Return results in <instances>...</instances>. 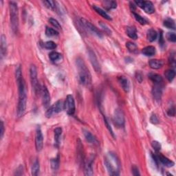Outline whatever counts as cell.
<instances>
[{
    "instance_id": "cell-41",
    "label": "cell",
    "mask_w": 176,
    "mask_h": 176,
    "mask_svg": "<svg viewBox=\"0 0 176 176\" xmlns=\"http://www.w3.org/2000/svg\"><path fill=\"white\" fill-rule=\"evenodd\" d=\"M99 25L102 28V29L104 30L105 32H106L107 34H108V35H111V31L110 30V29H109V28H108V26L105 24V23H103L102 21H100Z\"/></svg>"
},
{
    "instance_id": "cell-1",
    "label": "cell",
    "mask_w": 176,
    "mask_h": 176,
    "mask_svg": "<svg viewBox=\"0 0 176 176\" xmlns=\"http://www.w3.org/2000/svg\"><path fill=\"white\" fill-rule=\"evenodd\" d=\"M16 79L17 83L19 90L17 116L18 117H21V116L23 115L26 110V103H27V94H26L25 81L22 77L21 69L20 66H19L16 70Z\"/></svg>"
},
{
    "instance_id": "cell-35",
    "label": "cell",
    "mask_w": 176,
    "mask_h": 176,
    "mask_svg": "<svg viewBox=\"0 0 176 176\" xmlns=\"http://www.w3.org/2000/svg\"><path fill=\"white\" fill-rule=\"evenodd\" d=\"M133 15H134V18L135 19V20H136L141 25H145L147 23V21L145 20L144 18L140 16L138 14L134 13V12H133Z\"/></svg>"
},
{
    "instance_id": "cell-4",
    "label": "cell",
    "mask_w": 176,
    "mask_h": 176,
    "mask_svg": "<svg viewBox=\"0 0 176 176\" xmlns=\"http://www.w3.org/2000/svg\"><path fill=\"white\" fill-rule=\"evenodd\" d=\"M10 16L12 30L16 33L19 28V13L17 4L15 2H10Z\"/></svg>"
},
{
    "instance_id": "cell-15",
    "label": "cell",
    "mask_w": 176,
    "mask_h": 176,
    "mask_svg": "<svg viewBox=\"0 0 176 176\" xmlns=\"http://www.w3.org/2000/svg\"><path fill=\"white\" fill-rule=\"evenodd\" d=\"M152 94L154 99L157 101H160L162 94V83H153V87L152 89Z\"/></svg>"
},
{
    "instance_id": "cell-26",
    "label": "cell",
    "mask_w": 176,
    "mask_h": 176,
    "mask_svg": "<svg viewBox=\"0 0 176 176\" xmlns=\"http://www.w3.org/2000/svg\"><path fill=\"white\" fill-rule=\"evenodd\" d=\"M147 39L149 40V41L153 42L156 41L157 37H158V33L154 29H149L147 32Z\"/></svg>"
},
{
    "instance_id": "cell-45",
    "label": "cell",
    "mask_w": 176,
    "mask_h": 176,
    "mask_svg": "<svg viewBox=\"0 0 176 176\" xmlns=\"http://www.w3.org/2000/svg\"><path fill=\"white\" fill-rule=\"evenodd\" d=\"M132 173L133 175H135V176H137V175H140V173L139 172V170H138V168L136 166L134 165L132 166Z\"/></svg>"
},
{
    "instance_id": "cell-33",
    "label": "cell",
    "mask_w": 176,
    "mask_h": 176,
    "mask_svg": "<svg viewBox=\"0 0 176 176\" xmlns=\"http://www.w3.org/2000/svg\"><path fill=\"white\" fill-rule=\"evenodd\" d=\"M50 164H51V167L53 170H56L58 169L59 166V156H57L56 158L52 159L50 160Z\"/></svg>"
},
{
    "instance_id": "cell-39",
    "label": "cell",
    "mask_w": 176,
    "mask_h": 176,
    "mask_svg": "<svg viewBox=\"0 0 176 176\" xmlns=\"http://www.w3.org/2000/svg\"><path fill=\"white\" fill-rule=\"evenodd\" d=\"M50 23H51V24L54 26V28H57V29H61V26L60 25V23L58 21L55 19H53V18H50L49 20Z\"/></svg>"
},
{
    "instance_id": "cell-18",
    "label": "cell",
    "mask_w": 176,
    "mask_h": 176,
    "mask_svg": "<svg viewBox=\"0 0 176 176\" xmlns=\"http://www.w3.org/2000/svg\"><path fill=\"white\" fill-rule=\"evenodd\" d=\"M83 135H84L85 140H86L88 142H90V143L91 144H99L98 140H96L94 135H93V134H92V133H90L89 131L83 129Z\"/></svg>"
},
{
    "instance_id": "cell-12",
    "label": "cell",
    "mask_w": 176,
    "mask_h": 176,
    "mask_svg": "<svg viewBox=\"0 0 176 176\" xmlns=\"http://www.w3.org/2000/svg\"><path fill=\"white\" fill-rule=\"evenodd\" d=\"M44 146V136L40 127H38L36 131L35 135V147H36L37 151L39 152L42 150Z\"/></svg>"
},
{
    "instance_id": "cell-47",
    "label": "cell",
    "mask_w": 176,
    "mask_h": 176,
    "mask_svg": "<svg viewBox=\"0 0 176 176\" xmlns=\"http://www.w3.org/2000/svg\"><path fill=\"white\" fill-rule=\"evenodd\" d=\"M4 133V123H3V121H1V138H3Z\"/></svg>"
},
{
    "instance_id": "cell-42",
    "label": "cell",
    "mask_w": 176,
    "mask_h": 176,
    "mask_svg": "<svg viewBox=\"0 0 176 176\" xmlns=\"http://www.w3.org/2000/svg\"><path fill=\"white\" fill-rule=\"evenodd\" d=\"M151 145L156 151H159L161 149V144H160V142L157 141H153L151 143Z\"/></svg>"
},
{
    "instance_id": "cell-20",
    "label": "cell",
    "mask_w": 176,
    "mask_h": 176,
    "mask_svg": "<svg viewBox=\"0 0 176 176\" xmlns=\"http://www.w3.org/2000/svg\"><path fill=\"white\" fill-rule=\"evenodd\" d=\"M149 64L151 68L154 69V70H158L163 66L164 61L160 59H151Z\"/></svg>"
},
{
    "instance_id": "cell-3",
    "label": "cell",
    "mask_w": 176,
    "mask_h": 176,
    "mask_svg": "<svg viewBox=\"0 0 176 176\" xmlns=\"http://www.w3.org/2000/svg\"><path fill=\"white\" fill-rule=\"evenodd\" d=\"M105 165L110 175H119L120 162L115 154L109 153L105 158Z\"/></svg>"
},
{
    "instance_id": "cell-13",
    "label": "cell",
    "mask_w": 176,
    "mask_h": 176,
    "mask_svg": "<svg viewBox=\"0 0 176 176\" xmlns=\"http://www.w3.org/2000/svg\"><path fill=\"white\" fill-rule=\"evenodd\" d=\"M41 93L43 105H44V108H48L50 107V95L48 90L45 85L41 87Z\"/></svg>"
},
{
    "instance_id": "cell-23",
    "label": "cell",
    "mask_w": 176,
    "mask_h": 176,
    "mask_svg": "<svg viewBox=\"0 0 176 176\" xmlns=\"http://www.w3.org/2000/svg\"><path fill=\"white\" fill-rule=\"evenodd\" d=\"M127 34L131 39H138V35H137V30L135 29V27L131 26V27L127 28Z\"/></svg>"
},
{
    "instance_id": "cell-24",
    "label": "cell",
    "mask_w": 176,
    "mask_h": 176,
    "mask_svg": "<svg viewBox=\"0 0 176 176\" xmlns=\"http://www.w3.org/2000/svg\"><path fill=\"white\" fill-rule=\"evenodd\" d=\"M163 25L165 26L166 28H168V29H175V21L170 17H167L164 20Z\"/></svg>"
},
{
    "instance_id": "cell-8",
    "label": "cell",
    "mask_w": 176,
    "mask_h": 176,
    "mask_svg": "<svg viewBox=\"0 0 176 176\" xmlns=\"http://www.w3.org/2000/svg\"><path fill=\"white\" fill-rule=\"evenodd\" d=\"M63 109H64V103L61 101H56L53 105L47 109L46 112V116L47 118H50L53 114L61 112Z\"/></svg>"
},
{
    "instance_id": "cell-11",
    "label": "cell",
    "mask_w": 176,
    "mask_h": 176,
    "mask_svg": "<svg viewBox=\"0 0 176 176\" xmlns=\"http://www.w3.org/2000/svg\"><path fill=\"white\" fill-rule=\"evenodd\" d=\"M152 156H153V160H155L156 162H160L161 164H162L164 166H166V167H172V166H174L175 163L173 162L172 160H169V159L166 158V157L162 155V154H152Z\"/></svg>"
},
{
    "instance_id": "cell-17",
    "label": "cell",
    "mask_w": 176,
    "mask_h": 176,
    "mask_svg": "<svg viewBox=\"0 0 176 176\" xmlns=\"http://www.w3.org/2000/svg\"><path fill=\"white\" fill-rule=\"evenodd\" d=\"M93 157H90L88 158V160L85 165V175H92L93 173Z\"/></svg>"
},
{
    "instance_id": "cell-5",
    "label": "cell",
    "mask_w": 176,
    "mask_h": 176,
    "mask_svg": "<svg viewBox=\"0 0 176 176\" xmlns=\"http://www.w3.org/2000/svg\"><path fill=\"white\" fill-rule=\"evenodd\" d=\"M30 81H31L32 90H34L35 94H37L38 92H41V88L40 87L39 83H38L37 68L35 65H31V66H30Z\"/></svg>"
},
{
    "instance_id": "cell-21",
    "label": "cell",
    "mask_w": 176,
    "mask_h": 176,
    "mask_svg": "<svg viewBox=\"0 0 176 176\" xmlns=\"http://www.w3.org/2000/svg\"><path fill=\"white\" fill-rule=\"evenodd\" d=\"M142 53L146 56H152L156 54V48L151 46H147L142 50Z\"/></svg>"
},
{
    "instance_id": "cell-10",
    "label": "cell",
    "mask_w": 176,
    "mask_h": 176,
    "mask_svg": "<svg viewBox=\"0 0 176 176\" xmlns=\"http://www.w3.org/2000/svg\"><path fill=\"white\" fill-rule=\"evenodd\" d=\"M138 6L143 9L145 13L148 14H152L155 12V8L151 2L149 1H136L135 2Z\"/></svg>"
},
{
    "instance_id": "cell-38",
    "label": "cell",
    "mask_w": 176,
    "mask_h": 176,
    "mask_svg": "<svg viewBox=\"0 0 176 176\" xmlns=\"http://www.w3.org/2000/svg\"><path fill=\"white\" fill-rule=\"evenodd\" d=\"M103 118H104L105 124L107 128H108V129L109 130V133H110V134H111V135H112V136H113L114 138H115V135H114V132H113V130H112V129H111L110 124H109V121H108V118H107L105 117V116L103 114Z\"/></svg>"
},
{
    "instance_id": "cell-27",
    "label": "cell",
    "mask_w": 176,
    "mask_h": 176,
    "mask_svg": "<svg viewBox=\"0 0 176 176\" xmlns=\"http://www.w3.org/2000/svg\"><path fill=\"white\" fill-rule=\"evenodd\" d=\"M49 58L52 62H56L62 59V54L57 52H52L49 54Z\"/></svg>"
},
{
    "instance_id": "cell-14",
    "label": "cell",
    "mask_w": 176,
    "mask_h": 176,
    "mask_svg": "<svg viewBox=\"0 0 176 176\" xmlns=\"http://www.w3.org/2000/svg\"><path fill=\"white\" fill-rule=\"evenodd\" d=\"M88 54H89V58L91 62L92 66H93L94 69L96 72H101V66H100V63L99 62L97 57L95 54L94 52L91 49L88 50Z\"/></svg>"
},
{
    "instance_id": "cell-7",
    "label": "cell",
    "mask_w": 176,
    "mask_h": 176,
    "mask_svg": "<svg viewBox=\"0 0 176 176\" xmlns=\"http://www.w3.org/2000/svg\"><path fill=\"white\" fill-rule=\"evenodd\" d=\"M113 121L117 127H123L125 125V116L123 111L120 109H116L114 112Z\"/></svg>"
},
{
    "instance_id": "cell-34",
    "label": "cell",
    "mask_w": 176,
    "mask_h": 176,
    "mask_svg": "<svg viewBox=\"0 0 176 176\" xmlns=\"http://www.w3.org/2000/svg\"><path fill=\"white\" fill-rule=\"evenodd\" d=\"M46 35L47 37H55L59 35V32L53 28L46 27Z\"/></svg>"
},
{
    "instance_id": "cell-22",
    "label": "cell",
    "mask_w": 176,
    "mask_h": 176,
    "mask_svg": "<svg viewBox=\"0 0 176 176\" xmlns=\"http://www.w3.org/2000/svg\"><path fill=\"white\" fill-rule=\"evenodd\" d=\"M93 8L94 9L95 11H96L97 13L99 14V15L102 17H103L105 19H106V20H109V21L111 20V17L109 16L108 15V14L104 10H103V9L100 8V7L96 6V5H94L93 6Z\"/></svg>"
},
{
    "instance_id": "cell-40",
    "label": "cell",
    "mask_w": 176,
    "mask_h": 176,
    "mask_svg": "<svg viewBox=\"0 0 176 176\" xmlns=\"http://www.w3.org/2000/svg\"><path fill=\"white\" fill-rule=\"evenodd\" d=\"M166 39L168 41L175 43L176 41V35L174 32H168L166 35Z\"/></svg>"
},
{
    "instance_id": "cell-19",
    "label": "cell",
    "mask_w": 176,
    "mask_h": 176,
    "mask_svg": "<svg viewBox=\"0 0 176 176\" xmlns=\"http://www.w3.org/2000/svg\"><path fill=\"white\" fill-rule=\"evenodd\" d=\"M0 52H1V58L3 59L4 56H6L7 51L6 45V38L4 35H2L1 36V44H0Z\"/></svg>"
},
{
    "instance_id": "cell-25",
    "label": "cell",
    "mask_w": 176,
    "mask_h": 176,
    "mask_svg": "<svg viewBox=\"0 0 176 176\" xmlns=\"http://www.w3.org/2000/svg\"><path fill=\"white\" fill-rule=\"evenodd\" d=\"M149 78L153 83H162L163 78L160 75L156 73H151L149 74Z\"/></svg>"
},
{
    "instance_id": "cell-2",
    "label": "cell",
    "mask_w": 176,
    "mask_h": 176,
    "mask_svg": "<svg viewBox=\"0 0 176 176\" xmlns=\"http://www.w3.org/2000/svg\"><path fill=\"white\" fill-rule=\"evenodd\" d=\"M78 70V80L83 85H89L92 83V77L90 70H88L86 65L83 59L78 57L76 61Z\"/></svg>"
},
{
    "instance_id": "cell-48",
    "label": "cell",
    "mask_w": 176,
    "mask_h": 176,
    "mask_svg": "<svg viewBox=\"0 0 176 176\" xmlns=\"http://www.w3.org/2000/svg\"><path fill=\"white\" fill-rule=\"evenodd\" d=\"M136 78H137V80H139V78H141V80H142V75L140 74H137V76H136Z\"/></svg>"
},
{
    "instance_id": "cell-30",
    "label": "cell",
    "mask_w": 176,
    "mask_h": 176,
    "mask_svg": "<svg viewBox=\"0 0 176 176\" xmlns=\"http://www.w3.org/2000/svg\"><path fill=\"white\" fill-rule=\"evenodd\" d=\"M165 76L166 79H167L168 81L171 82L173 79H174V78L175 77V70H173V69L167 70L165 72Z\"/></svg>"
},
{
    "instance_id": "cell-9",
    "label": "cell",
    "mask_w": 176,
    "mask_h": 176,
    "mask_svg": "<svg viewBox=\"0 0 176 176\" xmlns=\"http://www.w3.org/2000/svg\"><path fill=\"white\" fill-rule=\"evenodd\" d=\"M64 109L67 111L69 115H73L75 112V102L74 97L72 95L69 94L66 97L65 101L64 103Z\"/></svg>"
},
{
    "instance_id": "cell-6",
    "label": "cell",
    "mask_w": 176,
    "mask_h": 176,
    "mask_svg": "<svg viewBox=\"0 0 176 176\" xmlns=\"http://www.w3.org/2000/svg\"><path fill=\"white\" fill-rule=\"evenodd\" d=\"M80 22H81V24L83 26L85 29L87 30L90 33H92V35H96L99 38L103 37V35H102V33L99 31V30L97 29L96 26H94L92 23H90L89 21H87L85 19H80Z\"/></svg>"
},
{
    "instance_id": "cell-44",
    "label": "cell",
    "mask_w": 176,
    "mask_h": 176,
    "mask_svg": "<svg viewBox=\"0 0 176 176\" xmlns=\"http://www.w3.org/2000/svg\"><path fill=\"white\" fill-rule=\"evenodd\" d=\"M175 111L174 105L170 107V108L168 109L167 114L169 116H175Z\"/></svg>"
},
{
    "instance_id": "cell-29",
    "label": "cell",
    "mask_w": 176,
    "mask_h": 176,
    "mask_svg": "<svg viewBox=\"0 0 176 176\" xmlns=\"http://www.w3.org/2000/svg\"><path fill=\"white\" fill-rule=\"evenodd\" d=\"M54 142L56 146L59 144V142H60V138L62 134V129L61 127H56L54 131Z\"/></svg>"
},
{
    "instance_id": "cell-37",
    "label": "cell",
    "mask_w": 176,
    "mask_h": 176,
    "mask_svg": "<svg viewBox=\"0 0 176 176\" xmlns=\"http://www.w3.org/2000/svg\"><path fill=\"white\" fill-rule=\"evenodd\" d=\"M44 47L47 50H54L56 47V44L53 41H49L45 43Z\"/></svg>"
},
{
    "instance_id": "cell-36",
    "label": "cell",
    "mask_w": 176,
    "mask_h": 176,
    "mask_svg": "<svg viewBox=\"0 0 176 176\" xmlns=\"http://www.w3.org/2000/svg\"><path fill=\"white\" fill-rule=\"evenodd\" d=\"M43 3L45 5V6L47 7V8L51 9V10H54L56 8V2L52 1H44Z\"/></svg>"
},
{
    "instance_id": "cell-28",
    "label": "cell",
    "mask_w": 176,
    "mask_h": 176,
    "mask_svg": "<svg viewBox=\"0 0 176 176\" xmlns=\"http://www.w3.org/2000/svg\"><path fill=\"white\" fill-rule=\"evenodd\" d=\"M40 170V165H39V162L38 160H35L34 162H33L31 168L32 171V175L33 176H37L39 175Z\"/></svg>"
},
{
    "instance_id": "cell-16",
    "label": "cell",
    "mask_w": 176,
    "mask_h": 176,
    "mask_svg": "<svg viewBox=\"0 0 176 176\" xmlns=\"http://www.w3.org/2000/svg\"><path fill=\"white\" fill-rule=\"evenodd\" d=\"M118 80L120 86L122 87L123 90H124L125 92H128L129 91L130 89V83L129 80L127 77H124V76H120V77H118Z\"/></svg>"
},
{
    "instance_id": "cell-46",
    "label": "cell",
    "mask_w": 176,
    "mask_h": 176,
    "mask_svg": "<svg viewBox=\"0 0 176 176\" xmlns=\"http://www.w3.org/2000/svg\"><path fill=\"white\" fill-rule=\"evenodd\" d=\"M159 44H160V46L161 47H163L164 46H165V40H164L163 35L162 32H160V36H159Z\"/></svg>"
},
{
    "instance_id": "cell-43",
    "label": "cell",
    "mask_w": 176,
    "mask_h": 176,
    "mask_svg": "<svg viewBox=\"0 0 176 176\" xmlns=\"http://www.w3.org/2000/svg\"><path fill=\"white\" fill-rule=\"evenodd\" d=\"M150 122L153 125L158 124L159 119H158V117L157 116V115H156V114H152V116H151V118H150Z\"/></svg>"
},
{
    "instance_id": "cell-31",
    "label": "cell",
    "mask_w": 176,
    "mask_h": 176,
    "mask_svg": "<svg viewBox=\"0 0 176 176\" xmlns=\"http://www.w3.org/2000/svg\"><path fill=\"white\" fill-rule=\"evenodd\" d=\"M103 6L107 10H111L116 8L117 3L114 1H105L103 2Z\"/></svg>"
},
{
    "instance_id": "cell-32",
    "label": "cell",
    "mask_w": 176,
    "mask_h": 176,
    "mask_svg": "<svg viewBox=\"0 0 176 176\" xmlns=\"http://www.w3.org/2000/svg\"><path fill=\"white\" fill-rule=\"evenodd\" d=\"M126 47H127L128 50L130 52H132V53H135L138 51V47L136 45H135L134 43L129 41L126 44Z\"/></svg>"
}]
</instances>
